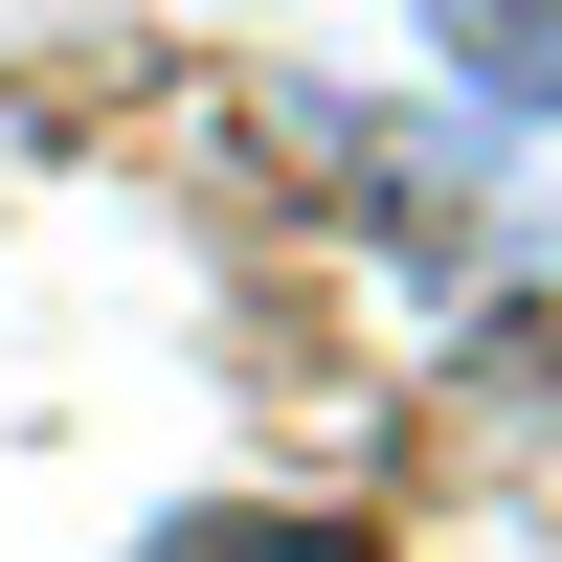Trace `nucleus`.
Returning <instances> with one entry per match:
<instances>
[{
  "label": "nucleus",
  "instance_id": "nucleus-2",
  "mask_svg": "<svg viewBox=\"0 0 562 562\" xmlns=\"http://www.w3.org/2000/svg\"><path fill=\"white\" fill-rule=\"evenodd\" d=\"M158 562H360V540H338V518H180Z\"/></svg>",
  "mask_w": 562,
  "mask_h": 562
},
{
  "label": "nucleus",
  "instance_id": "nucleus-1",
  "mask_svg": "<svg viewBox=\"0 0 562 562\" xmlns=\"http://www.w3.org/2000/svg\"><path fill=\"white\" fill-rule=\"evenodd\" d=\"M428 23H450V68H473V90L562 113V0H428Z\"/></svg>",
  "mask_w": 562,
  "mask_h": 562
}]
</instances>
